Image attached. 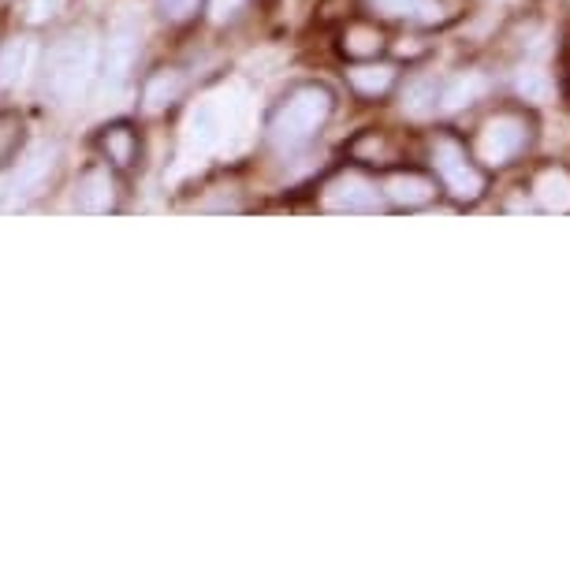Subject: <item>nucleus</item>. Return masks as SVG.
<instances>
[{
  "instance_id": "f257e3e1",
  "label": "nucleus",
  "mask_w": 570,
  "mask_h": 570,
  "mask_svg": "<svg viewBox=\"0 0 570 570\" xmlns=\"http://www.w3.org/2000/svg\"><path fill=\"white\" fill-rule=\"evenodd\" d=\"M94 79H98V38L86 35H68L57 49L49 52V71H46V94L52 105L71 109L90 94Z\"/></svg>"
},
{
  "instance_id": "f03ea898",
  "label": "nucleus",
  "mask_w": 570,
  "mask_h": 570,
  "mask_svg": "<svg viewBox=\"0 0 570 570\" xmlns=\"http://www.w3.org/2000/svg\"><path fill=\"white\" fill-rule=\"evenodd\" d=\"M332 116V94L325 86H298L284 98L268 124V138L276 149H298L314 138Z\"/></svg>"
},
{
  "instance_id": "7ed1b4c3",
  "label": "nucleus",
  "mask_w": 570,
  "mask_h": 570,
  "mask_svg": "<svg viewBox=\"0 0 570 570\" xmlns=\"http://www.w3.org/2000/svg\"><path fill=\"white\" fill-rule=\"evenodd\" d=\"M530 138H533V124L522 112H497L478 127L473 154H478V160H485L489 168H500L511 165L514 157H522Z\"/></svg>"
},
{
  "instance_id": "20e7f679",
  "label": "nucleus",
  "mask_w": 570,
  "mask_h": 570,
  "mask_svg": "<svg viewBox=\"0 0 570 570\" xmlns=\"http://www.w3.org/2000/svg\"><path fill=\"white\" fill-rule=\"evenodd\" d=\"M433 165H436V176H440V187L448 190L451 198L462 202V206H470V202H478L485 195V171L473 165V157L466 154V146L459 142V138H436L433 146Z\"/></svg>"
},
{
  "instance_id": "39448f33",
  "label": "nucleus",
  "mask_w": 570,
  "mask_h": 570,
  "mask_svg": "<svg viewBox=\"0 0 570 570\" xmlns=\"http://www.w3.org/2000/svg\"><path fill=\"white\" fill-rule=\"evenodd\" d=\"M224 135H228V112H224V101L220 98L198 101L195 109H190V116H187V127H183L179 160L187 168L209 160L224 146Z\"/></svg>"
},
{
  "instance_id": "423d86ee",
  "label": "nucleus",
  "mask_w": 570,
  "mask_h": 570,
  "mask_svg": "<svg viewBox=\"0 0 570 570\" xmlns=\"http://www.w3.org/2000/svg\"><path fill=\"white\" fill-rule=\"evenodd\" d=\"M138 57V35L135 27L120 23L109 38V52H105V71H101V98L116 105L124 98V90L131 86V68Z\"/></svg>"
},
{
  "instance_id": "0eeeda50",
  "label": "nucleus",
  "mask_w": 570,
  "mask_h": 570,
  "mask_svg": "<svg viewBox=\"0 0 570 570\" xmlns=\"http://www.w3.org/2000/svg\"><path fill=\"white\" fill-rule=\"evenodd\" d=\"M52 168H57V146H35L27 149V157L19 160L16 176L8 179L4 187V206H23L27 198H35L41 187H46V179L52 176Z\"/></svg>"
},
{
  "instance_id": "6e6552de",
  "label": "nucleus",
  "mask_w": 570,
  "mask_h": 570,
  "mask_svg": "<svg viewBox=\"0 0 570 570\" xmlns=\"http://www.w3.org/2000/svg\"><path fill=\"white\" fill-rule=\"evenodd\" d=\"M325 206L336 213H373L381 209V190L362 171L347 168L325 183Z\"/></svg>"
},
{
  "instance_id": "1a4fd4ad",
  "label": "nucleus",
  "mask_w": 570,
  "mask_h": 570,
  "mask_svg": "<svg viewBox=\"0 0 570 570\" xmlns=\"http://www.w3.org/2000/svg\"><path fill=\"white\" fill-rule=\"evenodd\" d=\"M365 8L376 19H392V23L411 27H433L444 23V0H365Z\"/></svg>"
},
{
  "instance_id": "9d476101",
  "label": "nucleus",
  "mask_w": 570,
  "mask_h": 570,
  "mask_svg": "<svg viewBox=\"0 0 570 570\" xmlns=\"http://www.w3.org/2000/svg\"><path fill=\"white\" fill-rule=\"evenodd\" d=\"M384 195L400 209H425V206H433V198H436V183L422 176V171H395V176L384 183Z\"/></svg>"
},
{
  "instance_id": "9b49d317",
  "label": "nucleus",
  "mask_w": 570,
  "mask_h": 570,
  "mask_svg": "<svg viewBox=\"0 0 570 570\" xmlns=\"http://www.w3.org/2000/svg\"><path fill=\"white\" fill-rule=\"evenodd\" d=\"M395 63H384V60H358L354 68H347V82L354 94L362 98H384V94L395 86Z\"/></svg>"
},
{
  "instance_id": "f8f14e48",
  "label": "nucleus",
  "mask_w": 570,
  "mask_h": 570,
  "mask_svg": "<svg viewBox=\"0 0 570 570\" xmlns=\"http://www.w3.org/2000/svg\"><path fill=\"white\" fill-rule=\"evenodd\" d=\"M116 206V179L105 168L86 171L75 190V209L79 213H109Z\"/></svg>"
},
{
  "instance_id": "ddd939ff",
  "label": "nucleus",
  "mask_w": 570,
  "mask_h": 570,
  "mask_svg": "<svg viewBox=\"0 0 570 570\" xmlns=\"http://www.w3.org/2000/svg\"><path fill=\"white\" fill-rule=\"evenodd\" d=\"M351 157L362 160V165H376V168H389L400 160V142L389 131H362L351 142Z\"/></svg>"
},
{
  "instance_id": "4468645a",
  "label": "nucleus",
  "mask_w": 570,
  "mask_h": 570,
  "mask_svg": "<svg viewBox=\"0 0 570 570\" xmlns=\"http://www.w3.org/2000/svg\"><path fill=\"white\" fill-rule=\"evenodd\" d=\"M533 195L548 213H570V171L567 168H544L533 179Z\"/></svg>"
},
{
  "instance_id": "2eb2a0df",
  "label": "nucleus",
  "mask_w": 570,
  "mask_h": 570,
  "mask_svg": "<svg viewBox=\"0 0 570 570\" xmlns=\"http://www.w3.org/2000/svg\"><path fill=\"white\" fill-rule=\"evenodd\" d=\"M340 49H343V57H351V60H376L384 52V35H381V27H373V23H347V30H343V38H340Z\"/></svg>"
},
{
  "instance_id": "dca6fc26",
  "label": "nucleus",
  "mask_w": 570,
  "mask_h": 570,
  "mask_svg": "<svg viewBox=\"0 0 570 570\" xmlns=\"http://www.w3.org/2000/svg\"><path fill=\"white\" fill-rule=\"evenodd\" d=\"M30 63H35V46L30 41H8L0 49V86H23Z\"/></svg>"
},
{
  "instance_id": "f3484780",
  "label": "nucleus",
  "mask_w": 570,
  "mask_h": 570,
  "mask_svg": "<svg viewBox=\"0 0 570 570\" xmlns=\"http://www.w3.org/2000/svg\"><path fill=\"white\" fill-rule=\"evenodd\" d=\"M481 90H485V79L481 75H459L455 82H448L444 90H440V109H462V105H473L481 98Z\"/></svg>"
},
{
  "instance_id": "a211bd4d",
  "label": "nucleus",
  "mask_w": 570,
  "mask_h": 570,
  "mask_svg": "<svg viewBox=\"0 0 570 570\" xmlns=\"http://www.w3.org/2000/svg\"><path fill=\"white\" fill-rule=\"evenodd\" d=\"M101 146H105V154H109L116 165L120 168H131L135 165V154H138V142H135V131L131 127H109L101 138Z\"/></svg>"
},
{
  "instance_id": "6ab92c4d",
  "label": "nucleus",
  "mask_w": 570,
  "mask_h": 570,
  "mask_svg": "<svg viewBox=\"0 0 570 570\" xmlns=\"http://www.w3.org/2000/svg\"><path fill=\"white\" fill-rule=\"evenodd\" d=\"M179 90H183L179 75H171V71L154 75V79L146 82V109H149V112L165 109L168 101H176V98H179Z\"/></svg>"
},
{
  "instance_id": "aec40b11",
  "label": "nucleus",
  "mask_w": 570,
  "mask_h": 570,
  "mask_svg": "<svg viewBox=\"0 0 570 570\" xmlns=\"http://www.w3.org/2000/svg\"><path fill=\"white\" fill-rule=\"evenodd\" d=\"M436 105H440V90L433 82H417L411 86V94H406V112H414V116L433 112Z\"/></svg>"
},
{
  "instance_id": "412c9836",
  "label": "nucleus",
  "mask_w": 570,
  "mask_h": 570,
  "mask_svg": "<svg viewBox=\"0 0 570 570\" xmlns=\"http://www.w3.org/2000/svg\"><path fill=\"white\" fill-rule=\"evenodd\" d=\"M548 90H552V86H548V79L541 71H525V75H519V94L525 101H544L548 98Z\"/></svg>"
},
{
  "instance_id": "4be33fe9",
  "label": "nucleus",
  "mask_w": 570,
  "mask_h": 570,
  "mask_svg": "<svg viewBox=\"0 0 570 570\" xmlns=\"http://www.w3.org/2000/svg\"><path fill=\"white\" fill-rule=\"evenodd\" d=\"M19 120H12V116H0V160H8L16 154V146H19Z\"/></svg>"
},
{
  "instance_id": "5701e85b",
  "label": "nucleus",
  "mask_w": 570,
  "mask_h": 570,
  "mask_svg": "<svg viewBox=\"0 0 570 570\" xmlns=\"http://www.w3.org/2000/svg\"><path fill=\"white\" fill-rule=\"evenodd\" d=\"M63 4H68V0H30L27 12H30V19H35V23H46V19L63 12Z\"/></svg>"
},
{
  "instance_id": "b1692460",
  "label": "nucleus",
  "mask_w": 570,
  "mask_h": 570,
  "mask_svg": "<svg viewBox=\"0 0 570 570\" xmlns=\"http://www.w3.org/2000/svg\"><path fill=\"white\" fill-rule=\"evenodd\" d=\"M246 0H209V19L213 23H228V19L239 16V8Z\"/></svg>"
},
{
  "instance_id": "393cba45",
  "label": "nucleus",
  "mask_w": 570,
  "mask_h": 570,
  "mask_svg": "<svg viewBox=\"0 0 570 570\" xmlns=\"http://www.w3.org/2000/svg\"><path fill=\"white\" fill-rule=\"evenodd\" d=\"M190 4H195V0H165V8H168V16H187L190 12Z\"/></svg>"
},
{
  "instance_id": "a878e982",
  "label": "nucleus",
  "mask_w": 570,
  "mask_h": 570,
  "mask_svg": "<svg viewBox=\"0 0 570 570\" xmlns=\"http://www.w3.org/2000/svg\"><path fill=\"white\" fill-rule=\"evenodd\" d=\"M0 202H4V187H0Z\"/></svg>"
}]
</instances>
